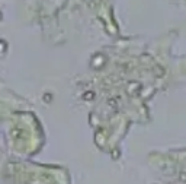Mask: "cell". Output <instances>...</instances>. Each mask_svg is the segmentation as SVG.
Segmentation results:
<instances>
[]
</instances>
